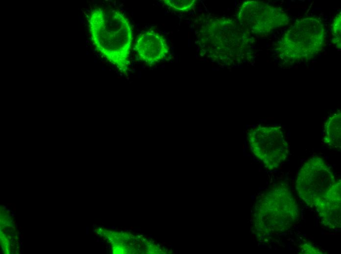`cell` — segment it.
I'll return each instance as SVG.
<instances>
[{"instance_id": "cell-11", "label": "cell", "mask_w": 341, "mask_h": 254, "mask_svg": "<svg viewBox=\"0 0 341 254\" xmlns=\"http://www.w3.org/2000/svg\"><path fill=\"white\" fill-rule=\"evenodd\" d=\"M303 251L304 254H319V252L316 250L315 247H314L312 245L309 244H305Z\"/></svg>"}, {"instance_id": "cell-2", "label": "cell", "mask_w": 341, "mask_h": 254, "mask_svg": "<svg viewBox=\"0 0 341 254\" xmlns=\"http://www.w3.org/2000/svg\"><path fill=\"white\" fill-rule=\"evenodd\" d=\"M325 39L322 21L315 17H306L295 22L286 32L277 50L283 60L291 63L308 60L320 52Z\"/></svg>"}, {"instance_id": "cell-9", "label": "cell", "mask_w": 341, "mask_h": 254, "mask_svg": "<svg viewBox=\"0 0 341 254\" xmlns=\"http://www.w3.org/2000/svg\"><path fill=\"white\" fill-rule=\"evenodd\" d=\"M332 42L341 48V14H338L332 25Z\"/></svg>"}, {"instance_id": "cell-1", "label": "cell", "mask_w": 341, "mask_h": 254, "mask_svg": "<svg viewBox=\"0 0 341 254\" xmlns=\"http://www.w3.org/2000/svg\"><path fill=\"white\" fill-rule=\"evenodd\" d=\"M88 26L97 51L121 71L125 72L133 36L128 19L118 10L97 8L89 15Z\"/></svg>"}, {"instance_id": "cell-6", "label": "cell", "mask_w": 341, "mask_h": 254, "mask_svg": "<svg viewBox=\"0 0 341 254\" xmlns=\"http://www.w3.org/2000/svg\"><path fill=\"white\" fill-rule=\"evenodd\" d=\"M134 49L139 59L150 64L162 60L169 50L163 37L150 30L144 31L138 36Z\"/></svg>"}, {"instance_id": "cell-7", "label": "cell", "mask_w": 341, "mask_h": 254, "mask_svg": "<svg viewBox=\"0 0 341 254\" xmlns=\"http://www.w3.org/2000/svg\"><path fill=\"white\" fill-rule=\"evenodd\" d=\"M324 226L337 229L341 225V181H337L330 190L314 205Z\"/></svg>"}, {"instance_id": "cell-8", "label": "cell", "mask_w": 341, "mask_h": 254, "mask_svg": "<svg viewBox=\"0 0 341 254\" xmlns=\"http://www.w3.org/2000/svg\"><path fill=\"white\" fill-rule=\"evenodd\" d=\"M341 112L338 110L331 114L326 120L324 125V143L332 148L341 147Z\"/></svg>"}, {"instance_id": "cell-4", "label": "cell", "mask_w": 341, "mask_h": 254, "mask_svg": "<svg viewBox=\"0 0 341 254\" xmlns=\"http://www.w3.org/2000/svg\"><path fill=\"white\" fill-rule=\"evenodd\" d=\"M337 180L325 160L312 157L299 169L295 189L299 197L309 206H314L330 190Z\"/></svg>"}, {"instance_id": "cell-10", "label": "cell", "mask_w": 341, "mask_h": 254, "mask_svg": "<svg viewBox=\"0 0 341 254\" xmlns=\"http://www.w3.org/2000/svg\"><path fill=\"white\" fill-rule=\"evenodd\" d=\"M165 1L173 9L179 11H184L190 6L189 1L187 0H165Z\"/></svg>"}, {"instance_id": "cell-5", "label": "cell", "mask_w": 341, "mask_h": 254, "mask_svg": "<svg viewBox=\"0 0 341 254\" xmlns=\"http://www.w3.org/2000/svg\"><path fill=\"white\" fill-rule=\"evenodd\" d=\"M250 147L265 167L273 170L286 161L289 146L281 127L275 126H259L250 131Z\"/></svg>"}, {"instance_id": "cell-3", "label": "cell", "mask_w": 341, "mask_h": 254, "mask_svg": "<svg viewBox=\"0 0 341 254\" xmlns=\"http://www.w3.org/2000/svg\"><path fill=\"white\" fill-rule=\"evenodd\" d=\"M260 205L259 225L264 235L285 233L298 221V204L285 184H278L267 191Z\"/></svg>"}]
</instances>
